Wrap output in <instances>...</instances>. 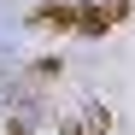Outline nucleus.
Returning a JSON list of instances; mask_svg holds the SVG:
<instances>
[{
    "label": "nucleus",
    "mask_w": 135,
    "mask_h": 135,
    "mask_svg": "<svg viewBox=\"0 0 135 135\" xmlns=\"http://www.w3.org/2000/svg\"><path fill=\"white\" fill-rule=\"evenodd\" d=\"M76 18H82V6H59V0H53V6H35L30 24L35 30H76Z\"/></svg>",
    "instance_id": "nucleus-1"
},
{
    "label": "nucleus",
    "mask_w": 135,
    "mask_h": 135,
    "mask_svg": "<svg viewBox=\"0 0 135 135\" xmlns=\"http://www.w3.org/2000/svg\"><path fill=\"white\" fill-rule=\"evenodd\" d=\"M6 135H30V123H24V118H12V123H6Z\"/></svg>",
    "instance_id": "nucleus-2"
}]
</instances>
